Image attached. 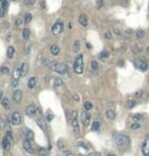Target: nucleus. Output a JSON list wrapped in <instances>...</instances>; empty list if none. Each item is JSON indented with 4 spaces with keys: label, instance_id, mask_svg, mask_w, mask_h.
I'll return each mask as SVG.
<instances>
[{
    "label": "nucleus",
    "instance_id": "1a4fd4ad",
    "mask_svg": "<svg viewBox=\"0 0 149 156\" xmlns=\"http://www.w3.org/2000/svg\"><path fill=\"white\" fill-rule=\"evenodd\" d=\"M80 119H81V123L83 124L84 127H88V126H89L91 117H90V115H89V113H88L87 111H83V112L81 113Z\"/></svg>",
    "mask_w": 149,
    "mask_h": 156
},
{
    "label": "nucleus",
    "instance_id": "603ef678",
    "mask_svg": "<svg viewBox=\"0 0 149 156\" xmlns=\"http://www.w3.org/2000/svg\"><path fill=\"white\" fill-rule=\"evenodd\" d=\"M47 119H48V121L50 122V121H52V119H53V115H47Z\"/></svg>",
    "mask_w": 149,
    "mask_h": 156
},
{
    "label": "nucleus",
    "instance_id": "412c9836",
    "mask_svg": "<svg viewBox=\"0 0 149 156\" xmlns=\"http://www.w3.org/2000/svg\"><path fill=\"white\" fill-rule=\"evenodd\" d=\"M50 51H51V54H52V55H54V56H58L59 53H60V48H59L57 45H52Z\"/></svg>",
    "mask_w": 149,
    "mask_h": 156
},
{
    "label": "nucleus",
    "instance_id": "a19ab883",
    "mask_svg": "<svg viewBox=\"0 0 149 156\" xmlns=\"http://www.w3.org/2000/svg\"><path fill=\"white\" fill-rule=\"evenodd\" d=\"M104 5V0H96V8H102Z\"/></svg>",
    "mask_w": 149,
    "mask_h": 156
},
{
    "label": "nucleus",
    "instance_id": "13d9d810",
    "mask_svg": "<svg viewBox=\"0 0 149 156\" xmlns=\"http://www.w3.org/2000/svg\"><path fill=\"white\" fill-rule=\"evenodd\" d=\"M11 1H14V0H11Z\"/></svg>",
    "mask_w": 149,
    "mask_h": 156
},
{
    "label": "nucleus",
    "instance_id": "864d4df0",
    "mask_svg": "<svg viewBox=\"0 0 149 156\" xmlns=\"http://www.w3.org/2000/svg\"><path fill=\"white\" fill-rule=\"evenodd\" d=\"M2 98H3V91L0 89V100H2Z\"/></svg>",
    "mask_w": 149,
    "mask_h": 156
},
{
    "label": "nucleus",
    "instance_id": "473e14b6",
    "mask_svg": "<svg viewBox=\"0 0 149 156\" xmlns=\"http://www.w3.org/2000/svg\"><path fill=\"white\" fill-rule=\"evenodd\" d=\"M90 68L92 71H97L98 70V63L96 61H91L90 62Z\"/></svg>",
    "mask_w": 149,
    "mask_h": 156
},
{
    "label": "nucleus",
    "instance_id": "6e6552de",
    "mask_svg": "<svg viewBox=\"0 0 149 156\" xmlns=\"http://www.w3.org/2000/svg\"><path fill=\"white\" fill-rule=\"evenodd\" d=\"M10 122L13 126H17L21 123V115L18 112H13L10 116Z\"/></svg>",
    "mask_w": 149,
    "mask_h": 156
},
{
    "label": "nucleus",
    "instance_id": "8fccbe9b",
    "mask_svg": "<svg viewBox=\"0 0 149 156\" xmlns=\"http://www.w3.org/2000/svg\"><path fill=\"white\" fill-rule=\"evenodd\" d=\"M89 156H102V154L98 153V152H93V153H91Z\"/></svg>",
    "mask_w": 149,
    "mask_h": 156
},
{
    "label": "nucleus",
    "instance_id": "2eb2a0df",
    "mask_svg": "<svg viewBox=\"0 0 149 156\" xmlns=\"http://www.w3.org/2000/svg\"><path fill=\"white\" fill-rule=\"evenodd\" d=\"M12 98H13L14 102L20 103V101H21V99H22V92H21L20 90H15V91L13 92Z\"/></svg>",
    "mask_w": 149,
    "mask_h": 156
},
{
    "label": "nucleus",
    "instance_id": "39448f33",
    "mask_svg": "<svg viewBox=\"0 0 149 156\" xmlns=\"http://www.w3.org/2000/svg\"><path fill=\"white\" fill-rule=\"evenodd\" d=\"M11 143H12V133L10 131H8L6 133V135L3 137L2 139V147L4 149V151H8L11 148Z\"/></svg>",
    "mask_w": 149,
    "mask_h": 156
},
{
    "label": "nucleus",
    "instance_id": "aec40b11",
    "mask_svg": "<svg viewBox=\"0 0 149 156\" xmlns=\"http://www.w3.org/2000/svg\"><path fill=\"white\" fill-rule=\"evenodd\" d=\"M79 23L82 25V27H87L88 24V19H87V16L85 14H81L79 16Z\"/></svg>",
    "mask_w": 149,
    "mask_h": 156
},
{
    "label": "nucleus",
    "instance_id": "4468645a",
    "mask_svg": "<svg viewBox=\"0 0 149 156\" xmlns=\"http://www.w3.org/2000/svg\"><path fill=\"white\" fill-rule=\"evenodd\" d=\"M36 113H37V109H36V107L34 105H30L26 109V115L28 117H34L36 115Z\"/></svg>",
    "mask_w": 149,
    "mask_h": 156
},
{
    "label": "nucleus",
    "instance_id": "c756f323",
    "mask_svg": "<svg viewBox=\"0 0 149 156\" xmlns=\"http://www.w3.org/2000/svg\"><path fill=\"white\" fill-rule=\"evenodd\" d=\"M109 56H110V54H109V52H107V51H103L101 54H100V59L101 60H103V61H105V60H107L108 58H109Z\"/></svg>",
    "mask_w": 149,
    "mask_h": 156
},
{
    "label": "nucleus",
    "instance_id": "e433bc0d",
    "mask_svg": "<svg viewBox=\"0 0 149 156\" xmlns=\"http://www.w3.org/2000/svg\"><path fill=\"white\" fill-rule=\"evenodd\" d=\"M133 131H136V130H139L140 128H141V125L139 124V123H133L132 125H131V127H130Z\"/></svg>",
    "mask_w": 149,
    "mask_h": 156
},
{
    "label": "nucleus",
    "instance_id": "7ed1b4c3",
    "mask_svg": "<svg viewBox=\"0 0 149 156\" xmlns=\"http://www.w3.org/2000/svg\"><path fill=\"white\" fill-rule=\"evenodd\" d=\"M71 127H72L74 134L75 135L79 134L80 129H79V123H78V119H77V112L74 110L71 112Z\"/></svg>",
    "mask_w": 149,
    "mask_h": 156
},
{
    "label": "nucleus",
    "instance_id": "a878e982",
    "mask_svg": "<svg viewBox=\"0 0 149 156\" xmlns=\"http://www.w3.org/2000/svg\"><path fill=\"white\" fill-rule=\"evenodd\" d=\"M22 38H23L24 41L30 40V38H31V31L29 29H24L23 30V32H22Z\"/></svg>",
    "mask_w": 149,
    "mask_h": 156
},
{
    "label": "nucleus",
    "instance_id": "5701e85b",
    "mask_svg": "<svg viewBox=\"0 0 149 156\" xmlns=\"http://www.w3.org/2000/svg\"><path fill=\"white\" fill-rule=\"evenodd\" d=\"M14 54H15V50L12 46H9L8 49H7V57L9 59H12L14 57Z\"/></svg>",
    "mask_w": 149,
    "mask_h": 156
},
{
    "label": "nucleus",
    "instance_id": "cd10ccee",
    "mask_svg": "<svg viewBox=\"0 0 149 156\" xmlns=\"http://www.w3.org/2000/svg\"><path fill=\"white\" fill-rule=\"evenodd\" d=\"M21 76L23 77V76H26L27 75V73H28V71H29V65L27 64V63H23L22 65H21Z\"/></svg>",
    "mask_w": 149,
    "mask_h": 156
},
{
    "label": "nucleus",
    "instance_id": "f257e3e1",
    "mask_svg": "<svg viewBox=\"0 0 149 156\" xmlns=\"http://www.w3.org/2000/svg\"><path fill=\"white\" fill-rule=\"evenodd\" d=\"M48 67L50 69H52L53 71L59 73V74H65L68 71V67L64 63H55V62L51 61V63H50V65Z\"/></svg>",
    "mask_w": 149,
    "mask_h": 156
},
{
    "label": "nucleus",
    "instance_id": "f3484780",
    "mask_svg": "<svg viewBox=\"0 0 149 156\" xmlns=\"http://www.w3.org/2000/svg\"><path fill=\"white\" fill-rule=\"evenodd\" d=\"M12 77H13V79H14V80H18L19 78L21 77V68H20V67L14 69L13 74H12Z\"/></svg>",
    "mask_w": 149,
    "mask_h": 156
},
{
    "label": "nucleus",
    "instance_id": "6e6d98bb",
    "mask_svg": "<svg viewBox=\"0 0 149 156\" xmlns=\"http://www.w3.org/2000/svg\"><path fill=\"white\" fill-rule=\"evenodd\" d=\"M107 156H115V155H114V154H113V153H109V154H108V155H107Z\"/></svg>",
    "mask_w": 149,
    "mask_h": 156
},
{
    "label": "nucleus",
    "instance_id": "4d7b16f0",
    "mask_svg": "<svg viewBox=\"0 0 149 156\" xmlns=\"http://www.w3.org/2000/svg\"><path fill=\"white\" fill-rule=\"evenodd\" d=\"M147 53H148V55H149V47H148V49H147Z\"/></svg>",
    "mask_w": 149,
    "mask_h": 156
},
{
    "label": "nucleus",
    "instance_id": "72a5a7b5",
    "mask_svg": "<svg viewBox=\"0 0 149 156\" xmlns=\"http://www.w3.org/2000/svg\"><path fill=\"white\" fill-rule=\"evenodd\" d=\"M36 123H37V125L42 129V131H45V124H44V122H43L42 119H37V120H36Z\"/></svg>",
    "mask_w": 149,
    "mask_h": 156
},
{
    "label": "nucleus",
    "instance_id": "49530a36",
    "mask_svg": "<svg viewBox=\"0 0 149 156\" xmlns=\"http://www.w3.org/2000/svg\"><path fill=\"white\" fill-rule=\"evenodd\" d=\"M125 32H126V34H128V35H133V34H134V31L131 30V29H127Z\"/></svg>",
    "mask_w": 149,
    "mask_h": 156
},
{
    "label": "nucleus",
    "instance_id": "ea45409f",
    "mask_svg": "<svg viewBox=\"0 0 149 156\" xmlns=\"http://www.w3.org/2000/svg\"><path fill=\"white\" fill-rule=\"evenodd\" d=\"M55 86L58 87V86H63V82L61 79H59V78H57V79H55Z\"/></svg>",
    "mask_w": 149,
    "mask_h": 156
},
{
    "label": "nucleus",
    "instance_id": "4be33fe9",
    "mask_svg": "<svg viewBox=\"0 0 149 156\" xmlns=\"http://www.w3.org/2000/svg\"><path fill=\"white\" fill-rule=\"evenodd\" d=\"M1 103L4 107V109H6V110H9L10 109V101H9V98L8 97H3L2 100H1Z\"/></svg>",
    "mask_w": 149,
    "mask_h": 156
},
{
    "label": "nucleus",
    "instance_id": "c85d7f7f",
    "mask_svg": "<svg viewBox=\"0 0 149 156\" xmlns=\"http://www.w3.org/2000/svg\"><path fill=\"white\" fill-rule=\"evenodd\" d=\"M100 128H101V123L98 121H94L91 125V130L94 131V132H97L100 130Z\"/></svg>",
    "mask_w": 149,
    "mask_h": 156
},
{
    "label": "nucleus",
    "instance_id": "6ab92c4d",
    "mask_svg": "<svg viewBox=\"0 0 149 156\" xmlns=\"http://www.w3.org/2000/svg\"><path fill=\"white\" fill-rule=\"evenodd\" d=\"M24 139L29 140V141H33L35 139V133L32 131V130H27L26 134H24Z\"/></svg>",
    "mask_w": 149,
    "mask_h": 156
},
{
    "label": "nucleus",
    "instance_id": "5fc2aeb1",
    "mask_svg": "<svg viewBox=\"0 0 149 156\" xmlns=\"http://www.w3.org/2000/svg\"><path fill=\"white\" fill-rule=\"evenodd\" d=\"M74 99H76V100L78 101V100H79V96H78L77 94H75V95H74Z\"/></svg>",
    "mask_w": 149,
    "mask_h": 156
},
{
    "label": "nucleus",
    "instance_id": "a18cd8bd",
    "mask_svg": "<svg viewBox=\"0 0 149 156\" xmlns=\"http://www.w3.org/2000/svg\"><path fill=\"white\" fill-rule=\"evenodd\" d=\"M21 23H22V19H21V18H17V19L15 20V25H16V27H19Z\"/></svg>",
    "mask_w": 149,
    "mask_h": 156
},
{
    "label": "nucleus",
    "instance_id": "0eeeda50",
    "mask_svg": "<svg viewBox=\"0 0 149 156\" xmlns=\"http://www.w3.org/2000/svg\"><path fill=\"white\" fill-rule=\"evenodd\" d=\"M134 65H135V67L137 69H139L141 71H146L148 69V64L144 60L139 59V58H137V59L134 60Z\"/></svg>",
    "mask_w": 149,
    "mask_h": 156
},
{
    "label": "nucleus",
    "instance_id": "9b49d317",
    "mask_svg": "<svg viewBox=\"0 0 149 156\" xmlns=\"http://www.w3.org/2000/svg\"><path fill=\"white\" fill-rule=\"evenodd\" d=\"M142 154L143 156H149V137H147L142 144Z\"/></svg>",
    "mask_w": 149,
    "mask_h": 156
},
{
    "label": "nucleus",
    "instance_id": "dca6fc26",
    "mask_svg": "<svg viewBox=\"0 0 149 156\" xmlns=\"http://www.w3.org/2000/svg\"><path fill=\"white\" fill-rule=\"evenodd\" d=\"M106 117L109 120H115V118H116V112L114 110H112V109H109V110L106 111Z\"/></svg>",
    "mask_w": 149,
    "mask_h": 156
},
{
    "label": "nucleus",
    "instance_id": "3c124183",
    "mask_svg": "<svg viewBox=\"0 0 149 156\" xmlns=\"http://www.w3.org/2000/svg\"><path fill=\"white\" fill-rule=\"evenodd\" d=\"M10 40H11V34H10V33H8V34H7V36H6V41H7V42H9Z\"/></svg>",
    "mask_w": 149,
    "mask_h": 156
},
{
    "label": "nucleus",
    "instance_id": "4c0bfd02",
    "mask_svg": "<svg viewBox=\"0 0 149 156\" xmlns=\"http://www.w3.org/2000/svg\"><path fill=\"white\" fill-rule=\"evenodd\" d=\"M92 103L90 102V101H86V102H84V109H85V111H89V110H91L92 109Z\"/></svg>",
    "mask_w": 149,
    "mask_h": 156
},
{
    "label": "nucleus",
    "instance_id": "ddd939ff",
    "mask_svg": "<svg viewBox=\"0 0 149 156\" xmlns=\"http://www.w3.org/2000/svg\"><path fill=\"white\" fill-rule=\"evenodd\" d=\"M8 127V119L5 115H0V130L3 131Z\"/></svg>",
    "mask_w": 149,
    "mask_h": 156
},
{
    "label": "nucleus",
    "instance_id": "f03ea898",
    "mask_svg": "<svg viewBox=\"0 0 149 156\" xmlns=\"http://www.w3.org/2000/svg\"><path fill=\"white\" fill-rule=\"evenodd\" d=\"M73 69H74V72L76 74H82L83 73V70H84V63H83V56L82 55H79L75 62H74V65H73Z\"/></svg>",
    "mask_w": 149,
    "mask_h": 156
},
{
    "label": "nucleus",
    "instance_id": "423d86ee",
    "mask_svg": "<svg viewBox=\"0 0 149 156\" xmlns=\"http://www.w3.org/2000/svg\"><path fill=\"white\" fill-rule=\"evenodd\" d=\"M63 30H64V23L62 22V21H57V22H55L54 24H53V27H52V33H53V35H55V36H58V35H60L62 32H63Z\"/></svg>",
    "mask_w": 149,
    "mask_h": 156
},
{
    "label": "nucleus",
    "instance_id": "58836bf2",
    "mask_svg": "<svg viewBox=\"0 0 149 156\" xmlns=\"http://www.w3.org/2000/svg\"><path fill=\"white\" fill-rule=\"evenodd\" d=\"M36 3V0H24V5L26 6H32Z\"/></svg>",
    "mask_w": 149,
    "mask_h": 156
},
{
    "label": "nucleus",
    "instance_id": "37998d69",
    "mask_svg": "<svg viewBox=\"0 0 149 156\" xmlns=\"http://www.w3.org/2000/svg\"><path fill=\"white\" fill-rule=\"evenodd\" d=\"M105 38H106L107 40H111V39H112V34H111L110 32H106V33H105Z\"/></svg>",
    "mask_w": 149,
    "mask_h": 156
},
{
    "label": "nucleus",
    "instance_id": "a211bd4d",
    "mask_svg": "<svg viewBox=\"0 0 149 156\" xmlns=\"http://www.w3.org/2000/svg\"><path fill=\"white\" fill-rule=\"evenodd\" d=\"M131 119L134 123H139L144 120V117H143V115H140V114H134L131 116Z\"/></svg>",
    "mask_w": 149,
    "mask_h": 156
},
{
    "label": "nucleus",
    "instance_id": "7c9ffc66",
    "mask_svg": "<svg viewBox=\"0 0 149 156\" xmlns=\"http://www.w3.org/2000/svg\"><path fill=\"white\" fill-rule=\"evenodd\" d=\"M38 153H39L40 156H46L47 153H48V150L46 148H44V147H40L38 149Z\"/></svg>",
    "mask_w": 149,
    "mask_h": 156
},
{
    "label": "nucleus",
    "instance_id": "20e7f679",
    "mask_svg": "<svg viewBox=\"0 0 149 156\" xmlns=\"http://www.w3.org/2000/svg\"><path fill=\"white\" fill-rule=\"evenodd\" d=\"M114 141L116 143L117 146L119 147H123V146H126L129 144L130 142V138L127 136V135H123V134H119V135H116L114 137Z\"/></svg>",
    "mask_w": 149,
    "mask_h": 156
},
{
    "label": "nucleus",
    "instance_id": "b1692460",
    "mask_svg": "<svg viewBox=\"0 0 149 156\" xmlns=\"http://www.w3.org/2000/svg\"><path fill=\"white\" fill-rule=\"evenodd\" d=\"M136 103H137L136 100H134V99H129V100H127V102H126V108L129 109V110H132L133 108H135Z\"/></svg>",
    "mask_w": 149,
    "mask_h": 156
},
{
    "label": "nucleus",
    "instance_id": "c9c22d12",
    "mask_svg": "<svg viewBox=\"0 0 149 156\" xmlns=\"http://www.w3.org/2000/svg\"><path fill=\"white\" fill-rule=\"evenodd\" d=\"M0 72H1L2 74H4V75H6V74L9 73V68L7 66H2L1 68H0Z\"/></svg>",
    "mask_w": 149,
    "mask_h": 156
},
{
    "label": "nucleus",
    "instance_id": "c03bdc74",
    "mask_svg": "<svg viewBox=\"0 0 149 156\" xmlns=\"http://www.w3.org/2000/svg\"><path fill=\"white\" fill-rule=\"evenodd\" d=\"M18 87V80H14L13 79V81H12V88L14 89V88H17Z\"/></svg>",
    "mask_w": 149,
    "mask_h": 156
},
{
    "label": "nucleus",
    "instance_id": "de8ad7c7",
    "mask_svg": "<svg viewBox=\"0 0 149 156\" xmlns=\"http://www.w3.org/2000/svg\"><path fill=\"white\" fill-rule=\"evenodd\" d=\"M31 52H32V46L31 45H27V53L31 54Z\"/></svg>",
    "mask_w": 149,
    "mask_h": 156
},
{
    "label": "nucleus",
    "instance_id": "f8f14e48",
    "mask_svg": "<svg viewBox=\"0 0 149 156\" xmlns=\"http://www.w3.org/2000/svg\"><path fill=\"white\" fill-rule=\"evenodd\" d=\"M7 7H8V2L6 0H0V17H3L5 15Z\"/></svg>",
    "mask_w": 149,
    "mask_h": 156
},
{
    "label": "nucleus",
    "instance_id": "bb28decb",
    "mask_svg": "<svg viewBox=\"0 0 149 156\" xmlns=\"http://www.w3.org/2000/svg\"><path fill=\"white\" fill-rule=\"evenodd\" d=\"M79 50H80V41L76 40L75 42L73 43V51L75 53H78Z\"/></svg>",
    "mask_w": 149,
    "mask_h": 156
},
{
    "label": "nucleus",
    "instance_id": "393cba45",
    "mask_svg": "<svg viewBox=\"0 0 149 156\" xmlns=\"http://www.w3.org/2000/svg\"><path fill=\"white\" fill-rule=\"evenodd\" d=\"M28 86L31 89L35 88V86H36V77H31L30 78L29 81H28Z\"/></svg>",
    "mask_w": 149,
    "mask_h": 156
},
{
    "label": "nucleus",
    "instance_id": "2f4dec72",
    "mask_svg": "<svg viewBox=\"0 0 149 156\" xmlns=\"http://www.w3.org/2000/svg\"><path fill=\"white\" fill-rule=\"evenodd\" d=\"M135 34H136L137 39H143V38L145 37V32H144L143 30H138Z\"/></svg>",
    "mask_w": 149,
    "mask_h": 156
},
{
    "label": "nucleus",
    "instance_id": "f704fd0d",
    "mask_svg": "<svg viewBox=\"0 0 149 156\" xmlns=\"http://www.w3.org/2000/svg\"><path fill=\"white\" fill-rule=\"evenodd\" d=\"M32 19H33V15H32V13H27V14L24 15V22H26V23L31 22Z\"/></svg>",
    "mask_w": 149,
    "mask_h": 156
},
{
    "label": "nucleus",
    "instance_id": "79ce46f5",
    "mask_svg": "<svg viewBox=\"0 0 149 156\" xmlns=\"http://www.w3.org/2000/svg\"><path fill=\"white\" fill-rule=\"evenodd\" d=\"M63 156H74V154H73L71 151H69V150H66V151H64V153H63Z\"/></svg>",
    "mask_w": 149,
    "mask_h": 156
},
{
    "label": "nucleus",
    "instance_id": "9d476101",
    "mask_svg": "<svg viewBox=\"0 0 149 156\" xmlns=\"http://www.w3.org/2000/svg\"><path fill=\"white\" fill-rule=\"evenodd\" d=\"M22 147H23V150H24L28 154H34L35 150H34V147H33V145H32V143H31V141L24 139L23 142H22Z\"/></svg>",
    "mask_w": 149,
    "mask_h": 156
},
{
    "label": "nucleus",
    "instance_id": "09e8293b",
    "mask_svg": "<svg viewBox=\"0 0 149 156\" xmlns=\"http://www.w3.org/2000/svg\"><path fill=\"white\" fill-rule=\"evenodd\" d=\"M142 93H143V91H142V90L137 91V92H136V94H135V96H136V97H142Z\"/></svg>",
    "mask_w": 149,
    "mask_h": 156
}]
</instances>
